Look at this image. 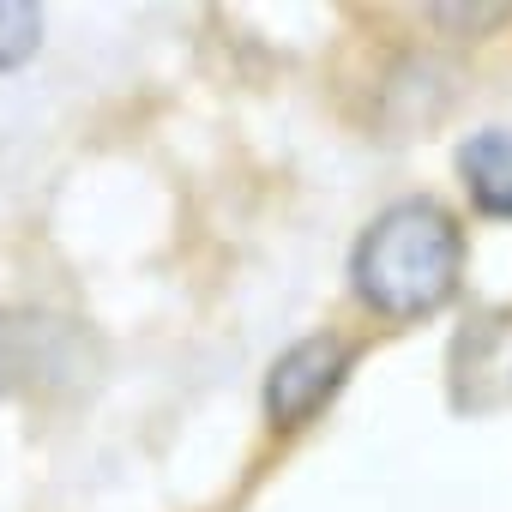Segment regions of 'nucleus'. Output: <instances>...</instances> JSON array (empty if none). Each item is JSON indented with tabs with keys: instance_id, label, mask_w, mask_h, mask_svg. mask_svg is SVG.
<instances>
[{
	"instance_id": "obj_4",
	"label": "nucleus",
	"mask_w": 512,
	"mask_h": 512,
	"mask_svg": "<svg viewBox=\"0 0 512 512\" xmlns=\"http://www.w3.org/2000/svg\"><path fill=\"white\" fill-rule=\"evenodd\" d=\"M43 43V13L25 7V0H0V73L31 61Z\"/></svg>"
},
{
	"instance_id": "obj_2",
	"label": "nucleus",
	"mask_w": 512,
	"mask_h": 512,
	"mask_svg": "<svg viewBox=\"0 0 512 512\" xmlns=\"http://www.w3.org/2000/svg\"><path fill=\"white\" fill-rule=\"evenodd\" d=\"M350 374V344L338 338H308L296 350H284L272 362V380H266V416L278 428H302Z\"/></svg>"
},
{
	"instance_id": "obj_3",
	"label": "nucleus",
	"mask_w": 512,
	"mask_h": 512,
	"mask_svg": "<svg viewBox=\"0 0 512 512\" xmlns=\"http://www.w3.org/2000/svg\"><path fill=\"white\" fill-rule=\"evenodd\" d=\"M458 175L488 217H512V127H488L458 151Z\"/></svg>"
},
{
	"instance_id": "obj_1",
	"label": "nucleus",
	"mask_w": 512,
	"mask_h": 512,
	"mask_svg": "<svg viewBox=\"0 0 512 512\" xmlns=\"http://www.w3.org/2000/svg\"><path fill=\"white\" fill-rule=\"evenodd\" d=\"M464 272V235L434 199L386 205L356 241V296L386 320H422L452 302Z\"/></svg>"
}]
</instances>
